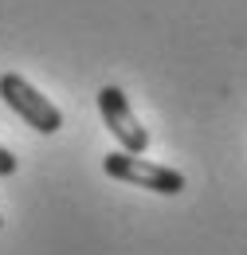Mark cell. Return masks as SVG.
Listing matches in <instances>:
<instances>
[{
	"label": "cell",
	"mask_w": 247,
	"mask_h": 255,
	"mask_svg": "<svg viewBox=\"0 0 247 255\" xmlns=\"http://www.w3.org/2000/svg\"><path fill=\"white\" fill-rule=\"evenodd\" d=\"M102 169H106V177H114V181L161 192V196L185 192V173H177V169H169V165H157V161H145L141 153H125V149L106 153V157H102Z\"/></svg>",
	"instance_id": "obj_1"
},
{
	"label": "cell",
	"mask_w": 247,
	"mask_h": 255,
	"mask_svg": "<svg viewBox=\"0 0 247 255\" xmlns=\"http://www.w3.org/2000/svg\"><path fill=\"white\" fill-rule=\"evenodd\" d=\"M12 173H16V157H12V149L0 145V177H12Z\"/></svg>",
	"instance_id": "obj_4"
},
{
	"label": "cell",
	"mask_w": 247,
	"mask_h": 255,
	"mask_svg": "<svg viewBox=\"0 0 247 255\" xmlns=\"http://www.w3.org/2000/svg\"><path fill=\"white\" fill-rule=\"evenodd\" d=\"M0 228H4V220H0Z\"/></svg>",
	"instance_id": "obj_5"
},
{
	"label": "cell",
	"mask_w": 247,
	"mask_h": 255,
	"mask_svg": "<svg viewBox=\"0 0 247 255\" xmlns=\"http://www.w3.org/2000/svg\"><path fill=\"white\" fill-rule=\"evenodd\" d=\"M98 110H102V122L110 126V133L118 137L125 153H145L149 149V129L137 122V114L129 110V98L118 87H102L98 91Z\"/></svg>",
	"instance_id": "obj_3"
},
{
	"label": "cell",
	"mask_w": 247,
	"mask_h": 255,
	"mask_svg": "<svg viewBox=\"0 0 247 255\" xmlns=\"http://www.w3.org/2000/svg\"><path fill=\"white\" fill-rule=\"evenodd\" d=\"M0 98L28 122L35 133H55L63 126V110L51 102V98H43L35 87H31L24 75H16V71H8V75H0Z\"/></svg>",
	"instance_id": "obj_2"
}]
</instances>
